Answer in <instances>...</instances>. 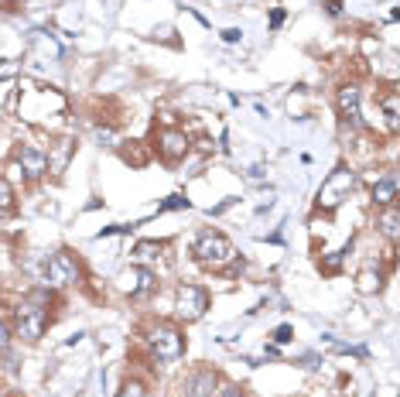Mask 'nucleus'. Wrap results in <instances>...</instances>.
Listing matches in <instances>:
<instances>
[{"mask_svg": "<svg viewBox=\"0 0 400 397\" xmlns=\"http://www.w3.org/2000/svg\"><path fill=\"white\" fill-rule=\"evenodd\" d=\"M7 342H11V325L0 322V350H7Z\"/></svg>", "mask_w": 400, "mask_h": 397, "instance_id": "nucleus-24", "label": "nucleus"}, {"mask_svg": "<svg viewBox=\"0 0 400 397\" xmlns=\"http://www.w3.org/2000/svg\"><path fill=\"white\" fill-rule=\"evenodd\" d=\"M18 164H21V172L28 175V179L35 181V179H41L45 172H48V155L45 151H38V147H31V144H24V147H18Z\"/></svg>", "mask_w": 400, "mask_h": 397, "instance_id": "nucleus-9", "label": "nucleus"}, {"mask_svg": "<svg viewBox=\"0 0 400 397\" xmlns=\"http://www.w3.org/2000/svg\"><path fill=\"white\" fill-rule=\"evenodd\" d=\"M191 202L185 196H178V192H174V196H168L165 198V202H161V206H157V213H172V209H189Z\"/></svg>", "mask_w": 400, "mask_h": 397, "instance_id": "nucleus-17", "label": "nucleus"}, {"mask_svg": "<svg viewBox=\"0 0 400 397\" xmlns=\"http://www.w3.org/2000/svg\"><path fill=\"white\" fill-rule=\"evenodd\" d=\"M383 113H387L390 130H397V123H400V117H397V93H387V96H383Z\"/></svg>", "mask_w": 400, "mask_h": 397, "instance_id": "nucleus-16", "label": "nucleus"}, {"mask_svg": "<svg viewBox=\"0 0 400 397\" xmlns=\"http://www.w3.org/2000/svg\"><path fill=\"white\" fill-rule=\"evenodd\" d=\"M356 288H360L362 295H373V291H380V288H383L380 271H377V274H373V271H362V274H360V284H356Z\"/></svg>", "mask_w": 400, "mask_h": 397, "instance_id": "nucleus-15", "label": "nucleus"}, {"mask_svg": "<svg viewBox=\"0 0 400 397\" xmlns=\"http://www.w3.org/2000/svg\"><path fill=\"white\" fill-rule=\"evenodd\" d=\"M335 106H339L343 123H349L352 130L362 127V93H360V86H343L339 96H335Z\"/></svg>", "mask_w": 400, "mask_h": 397, "instance_id": "nucleus-7", "label": "nucleus"}, {"mask_svg": "<svg viewBox=\"0 0 400 397\" xmlns=\"http://www.w3.org/2000/svg\"><path fill=\"white\" fill-rule=\"evenodd\" d=\"M291 339H294V329H291V325H277V329H274V342H291Z\"/></svg>", "mask_w": 400, "mask_h": 397, "instance_id": "nucleus-23", "label": "nucleus"}, {"mask_svg": "<svg viewBox=\"0 0 400 397\" xmlns=\"http://www.w3.org/2000/svg\"><path fill=\"white\" fill-rule=\"evenodd\" d=\"M157 151H161L165 161H182L189 155V138H185V130H161Z\"/></svg>", "mask_w": 400, "mask_h": 397, "instance_id": "nucleus-10", "label": "nucleus"}, {"mask_svg": "<svg viewBox=\"0 0 400 397\" xmlns=\"http://www.w3.org/2000/svg\"><path fill=\"white\" fill-rule=\"evenodd\" d=\"M18 329L28 342H38L45 336V329L52 325V295L48 291H35L31 298H24L18 305Z\"/></svg>", "mask_w": 400, "mask_h": 397, "instance_id": "nucleus-1", "label": "nucleus"}, {"mask_svg": "<svg viewBox=\"0 0 400 397\" xmlns=\"http://www.w3.org/2000/svg\"><path fill=\"white\" fill-rule=\"evenodd\" d=\"M120 288L130 298H144L157 288V278H154V271H148V267H127L120 274Z\"/></svg>", "mask_w": 400, "mask_h": 397, "instance_id": "nucleus-8", "label": "nucleus"}, {"mask_svg": "<svg viewBox=\"0 0 400 397\" xmlns=\"http://www.w3.org/2000/svg\"><path fill=\"white\" fill-rule=\"evenodd\" d=\"M377 226H380V233L390 243H397V233H400V213L397 206L390 202V206H380V216H377Z\"/></svg>", "mask_w": 400, "mask_h": 397, "instance_id": "nucleus-13", "label": "nucleus"}, {"mask_svg": "<svg viewBox=\"0 0 400 397\" xmlns=\"http://www.w3.org/2000/svg\"><path fill=\"white\" fill-rule=\"evenodd\" d=\"M212 397H243V391H240L236 384H219V387H216V394H212Z\"/></svg>", "mask_w": 400, "mask_h": 397, "instance_id": "nucleus-22", "label": "nucleus"}, {"mask_svg": "<svg viewBox=\"0 0 400 397\" xmlns=\"http://www.w3.org/2000/svg\"><path fill=\"white\" fill-rule=\"evenodd\" d=\"M174 308H178V318L185 322H199L209 308V291L202 284H178L174 291Z\"/></svg>", "mask_w": 400, "mask_h": 397, "instance_id": "nucleus-6", "label": "nucleus"}, {"mask_svg": "<svg viewBox=\"0 0 400 397\" xmlns=\"http://www.w3.org/2000/svg\"><path fill=\"white\" fill-rule=\"evenodd\" d=\"M352 189H356V172L352 168H335L318 189V209H335L343 198H349Z\"/></svg>", "mask_w": 400, "mask_h": 397, "instance_id": "nucleus-5", "label": "nucleus"}, {"mask_svg": "<svg viewBox=\"0 0 400 397\" xmlns=\"http://www.w3.org/2000/svg\"><path fill=\"white\" fill-rule=\"evenodd\" d=\"M325 11H328V14H339V11H343V0H325Z\"/></svg>", "mask_w": 400, "mask_h": 397, "instance_id": "nucleus-26", "label": "nucleus"}, {"mask_svg": "<svg viewBox=\"0 0 400 397\" xmlns=\"http://www.w3.org/2000/svg\"><path fill=\"white\" fill-rule=\"evenodd\" d=\"M14 206V189H11V181L0 175V213H7Z\"/></svg>", "mask_w": 400, "mask_h": 397, "instance_id": "nucleus-18", "label": "nucleus"}, {"mask_svg": "<svg viewBox=\"0 0 400 397\" xmlns=\"http://www.w3.org/2000/svg\"><path fill=\"white\" fill-rule=\"evenodd\" d=\"M370 196H373V206H390V202L397 198V175H394V172L380 175V179L373 181Z\"/></svg>", "mask_w": 400, "mask_h": 397, "instance_id": "nucleus-12", "label": "nucleus"}, {"mask_svg": "<svg viewBox=\"0 0 400 397\" xmlns=\"http://www.w3.org/2000/svg\"><path fill=\"white\" fill-rule=\"evenodd\" d=\"M96 140H99V144H106V147H113V144H116V130H113V127H96Z\"/></svg>", "mask_w": 400, "mask_h": 397, "instance_id": "nucleus-21", "label": "nucleus"}, {"mask_svg": "<svg viewBox=\"0 0 400 397\" xmlns=\"http://www.w3.org/2000/svg\"><path fill=\"white\" fill-rule=\"evenodd\" d=\"M45 278H48V284H55V288L82 284V264L69 250H55L52 257L45 260Z\"/></svg>", "mask_w": 400, "mask_h": 397, "instance_id": "nucleus-4", "label": "nucleus"}, {"mask_svg": "<svg viewBox=\"0 0 400 397\" xmlns=\"http://www.w3.org/2000/svg\"><path fill=\"white\" fill-rule=\"evenodd\" d=\"M165 250H168V243H161V240H140V243L133 247V257L137 260H157V257H165Z\"/></svg>", "mask_w": 400, "mask_h": 397, "instance_id": "nucleus-14", "label": "nucleus"}, {"mask_svg": "<svg viewBox=\"0 0 400 397\" xmlns=\"http://www.w3.org/2000/svg\"><path fill=\"white\" fill-rule=\"evenodd\" d=\"M345 254H349V247H345V250H339V254H332V257H325V260H322V271H325V274H335Z\"/></svg>", "mask_w": 400, "mask_h": 397, "instance_id": "nucleus-20", "label": "nucleus"}, {"mask_svg": "<svg viewBox=\"0 0 400 397\" xmlns=\"http://www.w3.org/2000/svg\"><path fill=\"white\" fill-rule=\"evenodd\" d=\"M144 342H148V350H151L157 359H165V363H172L185 353V336H182V329L172 325V322H151L148 329H144Z\"/></svg>", "mask_w": 400, "mask_h": 397, "instance_id": "nucleus-3", "label": "nucleus"}, {"mask_svg": "<svg viewBox=\"0 0 400 397\" xmlns=\"http://www.w3.org/2000/svg\"><path fill=\"white\" fill-rule=\"evenodd\" d=\"M223 38H226V41H240V38H243V31H236V28H229V31H223Z\"/></svg>", "mask_w": 400, "mask_h": 397, "instance_id": "nucleus-27", "label": "nucleus"}, {"mask_svg": "<svg viewBox=\"0 0 400 397\" xmlns=\"http://www.w3.org/2000/svg\"><path fill=\"white\" fill-rule=\"evenodd\" d=\"M219 387V374L216 370H195L185 384V397H212Z\"/></svg>", "mask_w": 400, "mask_h": 397, "instance_id": "nucleus-11", "label": "nucleus"}, {"mask_svg": "<svg viewBox=\"0 0 400 397\" xmlns=\"http://www.w3.org/2000/svg\"><path fill=\"white\" fill-rule=\"evenodd\" d=\"M281 24H284V11H281V7H277V11H274V14H270V28H281Z\"/></svg>", "mask_w": 400, "mask_h": 397, "instance_id": "nucleus-25", "label": "nucleus"}, {"mask_svg": "<svg viewBox=\"0 0 400 397\" xmlns=\"http://www.w3.org/2000/svg\"><path fill=\"white\" fill-rule=\"evenodd\" d=\"M191 257L199 260L202 267H209V271H223L229 260L236 257V247L219 230H202L195 237V243H191Z\"/></svg>", "mask_w": 400, "mask_h": 397, "instance_id": "nucleus-2", "label": "nucleus"}, {"mask_svg": "<svg viewBox=\"0 0 400 397\" xmlns=\"http://www.w3.org/2000/svg\"><path fill=\"white\" fill-rule=\"evenodd\" d=\"M116 397H148V391H144V384L140 380H127L123 387H120V394Z\"/></svg>", "mask_w": 400, "mask_h": 397, "instance_id": "nucleus-19", "label": "nucleus"}]
</instances>
